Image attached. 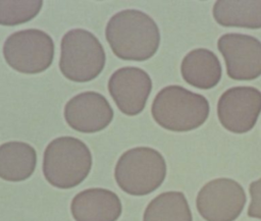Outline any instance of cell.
<instances>
[{
	"label": "cell",
	"instance_id": "1",
	"mask_svg": "<svg viewBox=\"0 0 261 221\" xmlns=\"http://www.w3.org/2000/svg\"><path fill=\"white\" fill-rule=\"evenodd\" d=\"M105 38L113 54L125 61H146L160 45L156 21L139 9H123L113 14L105 27Z\"/></svg>",
	"mask_w": 261,
	"mask_h": 221
},
{
	"label": "cell",
	"instance_id": "2",
	"mask_svg": "<svg viewBox=\"0 0 261 221\" xmlns=\"http://www.w3.org/2000/svg\"><path fill=\"white\" fill-rule=\"evenodd\" d=\"M209 113L210 105L203 95L177 85L161 89L151 105L154 121L173 132H187L200 127Z\"/></svg>",
	"mask_w": 261,
	"mask_h": 221
},
{
	"label": "cell",
	"instance_id": "3",
	"mask_svg": "<svg viewBox=\"0 0 261 221\" xmlns=\"http://www.w3.org/2000/svg\"><path fill=\"white\" fill-rule=\"evenodd\" d=\"M93 157L82 140L62 135L52 140L43 156V174L54 187L68 189L81 184L90 174Z\"/></svg>",
	"mask_w": 261,
	"mask_h": 221
},
{
	"label": "cell",
	"instance_id": "4",
	"mask_svg": "<svg viewBox=\"0 0 261 221\" xmlns=\"http://www.w3.org/2000/svg\"><path fill=\"white\" fill-rule=\"evenodd\" d=\"M162 154L151 147H135L123 152L114 168V178L124 192L141 197L156 190L166 176Z\"/></svg>",
	"mask_w": 261,
	"mask_h": 221
},
{
	"label": "cell",
	"instance_id": "5",
	"mask_svg": "<svg viewBox=\"0 0 261 221\" xmlns=\"http://www.w3.org/2000/svg\"><path fill=\"white\" fill-rule=\"evenodd\" d=\"M106 63V53L99 39L85 29L67 31L60 42L59 69L74 82H88L100 75Z\"/></svg>",
	"mask_w": 261,
	"mask_h": 221
},
{
	"label": "cell",
	"instance_id": "6",
	"mask_svg": "<svg viewBox=\"0 0 261 221\" xmlns=\"http://www.w3.org/2000/svg\"><path fill=\"white\" fill-rule=\"evenodd\" d=\"M3 58L15 71L38 74L47 70L54 59L55 45L46 32L25 29L10 34L2 47Z\"/></svg>",
	"mask_w": 261,
	"mask_h": 221
},
{
	"label": "cell",
	"instance_id": "7",
	"mask_svg": "<svg viewBox=\"0 0 261 221\" xmlns=\"http://www.w3.org/2000/svg\"><path fill=\"white\" fill-rule=\"evenodd\" d=\"M243 186L231 178H216L202 186L196 199L199 214L206 221H234L246 204Z\"/></svg>",
	"mask_w": 261,
	"mask_h": 221
},
{
	"label": "cell",
	"instance_id": "8",
	"mask_svg": "<svg viewBox=\"0 0 261 221\" xmlns=\"http://www.w3.org/2000/svg\"><path fill=\"white\" fill-rule=\"evenodd\" d=\"M261 113V92L254 87H232L224 91L217 102L220 124L233 133L250 131Z\"/></svg>",
	"mask_w": 261,
	"mask_h": 221
},
{
	"label": "cell",
	"instance_id": "9",
	"mask_svg": "<svg viewBox=\"0 0 261 221\" xmlns=\"http://www.w3.org/2000/svg\"><path fill=\"white\" fill-rule=\"evenodd\" d=\"M226 73L233 80H253L261 75V42L250 35L227 33L217 40Z\"/></svg>",
	"mask_w": 261,
	"mask_h": 221
},
{
	"label": "cell",
	"instance_id": "10",
	"mask_svg": "<svg viewBox=\"0 0 261 221\" xmlns=\"http://www.w3.org/2000/svg\"><path fill=\"white\" fill-rule=\"evenodd\" d=\"M152 79L147 71L137 66L116 69L107 82L108 92L124 115H139L146 107L152 91Z\"/></svg>",
	"mask_w": 261,
	"mask_h": 221
},
{
	"label": "cell",
	"instance_id": "11",
	"mask_svg": "<svg viewBox=\"0 0 261 221\" xmlns=\"http://www.w3.org/2000/svg\"><path fill=\"white\" fill-rule=\"evenodd\" d=\"M63 116L70 128L83 133H95L111 123L114 112L105 96L95 91H86L66 102Z\"/></svg>",
	"mask_w": 261,
	"mask_h": 221
},
{
	"label": "cell",
	"instance_id": "12",
	"mask_svg": "<svg viewBox=\"0 0 261 221\" xmlns=\"http://www.w3.org/2000/svg\"><path fill=\"white\" fill-rule=\"evenodd\" d=\"M70 212L75 221H117L122 213V205L114 191L91 187L73 197Z\"/></svg>",
	"mask_w": 261,
	"mask_h": 221
},
{
	"label": "cell",
	"instance_id": "13",
	"mask_svg": "<svg viewBox=\"0 0 261 221\" xmlns=\"http://www.w3.org/2000/svg\"><path fill=\"white\" fill-rule=\"evenodd\" d=\"M180 73L188 85L201 90H209L219 84L222 69L215 53L206 48H196L182 58Z\"/></svg>",
	"mask_w": 261,
	"mask_h": 221
},
{
	"label": "cell",
	"instance_id": "14",
	"mask_svg": "<svg viewBox=\"0 0 261 221\" xmlns=\"http://www.w3.org/2000/svg\"><path fill=\"white\" fill-rule=\"evenodd\" d=\"M37 166V152L33 146L20 141L0 145V178L19 182L29 179Z\"/></svg>",
	"mask_w": 261,
	"mask_h": 221
},
{
	"label": "cell",
	"instance_id": "15",
	"mask_svg": "<svg viewBox=\"0 0 261 221\" xmlns=\"http://www.w3.org/2000/svg\"><path fill=\"white\" fill-rule=\"evenodd\" d=\"M214 20L226 27L261 29V0H218L212 8Z\"/></svg>",
	"mask_w": 261,
	"mask_h": 221
},
{
	"label": "cell",
	"instance_id": "16",
	"mask_svg": "<svg viewBox=\"0 0 261 221\" xmlns=\"http://www.w3.org/2000/svg\"><path fill=\"white\" fill-rule=\"evenodd\" d=\"M143 221H193L186 196L181 191H165L146 207Z\"/></svg>",
	"mask_w": 261,
	"mask_h": 221
},
{
	"label": "cell",
	"instance_id": "17",
	"mask_svg": "<svg viewBox=\"0 0 261 221\" xmlns=\"http://www.w3.org/2000/svg\"><path fill=\"white\" fill-rule=\"evenodd\" d=\"M42 0L0 1V25L14 26L34 19L42 10Z\"/></svg>",
	"mask_w": 261,
	"mask_h": 221
},
{
	"label": "cell",
	"instance_id": "18",
	"mask_svg": "<svg viewBox=\"0 0 261 221\" xmlns=\"http://www.w3.org/2000/svg\"><path fill=\"white\" fill-rule=\"evenodd\" d=\"M249 192L251 202L248 208V216L261 219V178L250 183Z\"/></svg>",
	"mask_w": 261,
	"mask_h": 221
}]
</instances>
